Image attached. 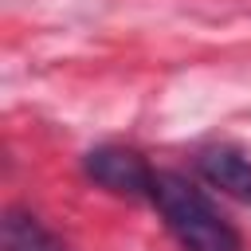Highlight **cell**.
<instances>
[{
	"label": "cell",
	"mask_w": 251,
	"mask_h": 251,
	"mask_svg": "<svg viewBox=\"0 0 251 251\" xmlns=\"http://www.w3.org/2000/svg\"><path fill=\"white\" fill-rule=\"evenodd\" d=\"M157 212L165 216L169 231L184 251H243L235 227L220 216V208L184 176L176 173H157L153 196Z\"/></svg>",
	"instance_id": "6da1fadb"
},
{
	"label": "cell",
	"mask_w": 251,
	"mask_h": 251,
	"mask_svg": "<svg viewBox=\"0 0 251 251\" xmlns=\"http://www.w3.org/2000/svg\"><path fill=\"white\" fill-rule=\"evenodd\" d=\"M86 176L102 188H110L114 196H129V200H149L153 196V180L157 173L141 161V153L133 149H122V145H102V149H90L86 161H82Z\"/></svg>",
	"instance_id": "7a4b0ae2"
},
{
	"label": "cell",
	"mask_w": 251,
	"mask_h": 251,
	"mask_svg": "<svg viewBox=\"0 0 251 251\" xmlns=\"http://www.w3.org/2000/svg\"><path fill=\"white\" fill-rule=\"evenodd\" d=\"M196 169H200V176H204L212 188H220V192L251 204V161H247L243 153L216 145V149H204V153L196 157Z\"/></svg>",
	"instance_id": "3957f363"
},
{
	"label": "cell",
	"mask_w": 251,
	"mask_h": 251,
	"mask_svg": "<svg viewBox=\"0 0 251 251\" xmlns=\"http://www.w3.org/2000/svg\"><path fill=\"white\" fill-rule=\"evenodd\" d=\"M4 251H67L31 212L12 208L4 216Z\"/></svg>",
	"instance_id": "277c9868"
}]
</instances>
